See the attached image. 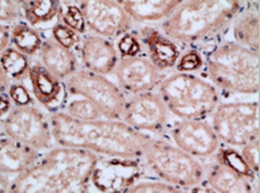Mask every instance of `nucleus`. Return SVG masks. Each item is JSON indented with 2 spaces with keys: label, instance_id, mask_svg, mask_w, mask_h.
<instances>
[{
  "label": "nucleus",
  "instance_id": "obj_24",
  "mask_svg": "<svg viewBox=\"0 0 260 193\" xmlns=\"http://www.w3.org/2000/svg\"><path fill=\"white\" fill-rule=\"evenodd\" d=\"M43 42L44 39L39 30L31 28L22 20L10 29V44L26 57H33L38 54L43 46Z\"/></svg>",
  "mask_w": 260,
  "mask_h": 193
},
{
  "label": "nucleus",
  "instance_id": "obj_15",
  "mask_svg": "<svg viewBox=\"0 0 260 193\" xmlns=\"http://www.w3.org/2000/svg\"><path fill=\"white\" fill-rule=\"evenodd\" d=\"M30 92L34 99L48 113L62 110L67 99V92L63 81L53 75L41 63H31L28 72Z\"/></svg>",
  "mask_w": 260,
  "mask_h": 193
},
{
  "label": "nucleus",
  "instance_id": "obj_39",
  "mask_svg": "<svg viewBox=\"0 0 260 193\" xmlns=\"http://www.w3.org/2000/svg\"><path fill=\"white\" fill-rule=\"evenodd\" d=\"M0 133H2V132H0Z\"/></svg>",
  "mask_w": 260,
  "mask_h": 193
},
{
  "label": "nucleus",
  "instance_id": "obj_2",
  "mask_svg": "<svg viewBox=\"0 0 260 193\" xmlns=\"http://www.w3.org/2000/svg\"><path fill=\"white\" fill-rule=\"evenodd\" d=\"M100 156L54 145L12 181L8 193H89Z\"/></svg>",
  "mask_w": 260,
  "mask_h": 193
},
{
  "label": "nucleus",
  "instance_id": "obj_5",
  "mask_svg": "<svg viewBox=\"0 0 260 193\" xmlns=\"http://www.w3.org/2000/svg\"><path fill=\"white\" fill-rule=\"evenodd\" d=\"M157 93L170 114L180 121L209 118L220 103L213 84L192 73L177 72L165 76Z\"/></svg>",
  "mask_w": 260,
  "mask_h": 193
},
{
  "label": "nucleus",
  "instance_id": "obj_12",
  "mask_svg": "<svg viewBox=\"0 0 260 193\" xmlns=\"http://www.w3.org/2000/svg\"><path fill=\"white\" fill-rule=\"evenodd\" d=\"M79 8L83 14L87 29L95 35L112 41L131 31L134 22L119 2H81Z\"/></svg>",
  "mask_w": 260,
  "mask_h": 193
},
{
  "label": "nucleus",
  "instance_id": "obj_33",
  "mask_svg": "<svg viewBox=\"0 0 260 193\" xmlns=\"http://www.w3.org/2000/svg\"><path fill=\"white\" fill-rule=\"evenodd\" d=\"M22 9L19 2L0 0V24H17L22 19Z\"/></svg>",
  "mask_w": 260,
  "mask_h": 193
},
{
  "label": "nucleus",
  "instance_id": "obj_1",
  "mask_svg": "<svg viewBox=\"0 0 260 193\" xmlns=\"http://www.w3.org/2000/svg\"><path fill=\"white\" fill-rule=\"evenodd\" d=\"M49 123L55 145L107 158L141 160L153 137L135 131L122 121H76L62 110L49 113Z\"/></svg>",
  "mask_w": 260,
  "mask_h": 193
},
{
  "label": "nucleus",
  "instance_id": "obj_22",
  "mask_svg": "<svg viewBox=\"0 0 260 193\" xmlns=\"http://www.w3.org/2000/svg\"><path fill=\"white\" fill-rule=\"evenodd\" d=\"M233 35L235 43L241 47L259 53V9L250 7L248 10H241L233 20Z\"/></svg>",
  "mask_w": 260,
  "mask_h": 193
},
{
  "label": "nucleus",
  "instance_id": "obj_16",
  "mask_svg": "<svg viewBox=\"0 0 260 193\" xmlns=\"http://www.w3.org/2000/svg\"><path fill=\"white\" fill-rule=\"evenodd\" d=\"M78 50L83 69L105 76L115 73L119 59L112 41L95 34H86L82 36Z\"/></svg>",
  "mask_w": 260,
  "mask_h": 193
},
{
  "label": "nucleus",
  "instance_id": "obj_18",
  "mask_svg": "<svg viewBox=\"0 0 260 193\" xmlns=\"http://www.w3.org/2000/svg\"><path fill=\"white\" fill-rule=\"evenodd\" d=\"M136 35L147 52L148 60L160 72L171 69L176 65L181 53L176 43L167 38L165 34L155 28L145 26L137 31Z\"/></svg>",
  "mask_w": 260,
  "mask_h": 193
},
{
  "label": "nucleus",
  "instance_id": "obj_20",
  "mask_svg": "<svg viewBox=\"0 0 260 193\" xmlns=\"http://www.w3.org/2000/svg\"><path fill=\"white\" fill-rule=\"evenodd\" d=\"M39 55L41 64L60 81L70 78L78 67L76 53L60 46L52 36L44 39Z\"/></svg>",
  "mask_w": 260,
  "mask_h": 193
},
{
  "label": "nucleus",
  "instance_id": "obj_14",
  "mask_svg": "<svg viewBox=\"0 0 260 193\" xmlns=\"http://www.w3.org/2000/svg\"><path fill=\"white\" fill-rule=\"evenodd\" d=\"M118 88L128 96L153 92L158 88L165 75L157 69L148 58L131 57L121 58L115 69Z\"/></svg>",
  "mask_w": 260,
  "mask_h": 193
},
{
  "label": "nucleus",
  "instance_id": "obj_35",
  "mask_svg": "<svg viewBox=\"0 0 260 193\" xmlns=\"http://www.w3.org/2000/svg\"><path fill=\"white\" fill-rule=\"evenodd\" d=\"M10 46V28L0 24V54Z\"/></svg>",
  "mask_w": 260,
  "mask_h": 193
},
{
  "label": "nucleus",
  "instance_id": "obj_28",
  "mask_svg": "<svg viewBox=\"0 0 260 193\" xmlns=\"http://www.w3.org/2000/svg\"><path fill=\"white\" fill-rule=\"evenodd\" d=\"M124 193H185L184 189L167 184L156 178H140Z\"/></svg>",
  "mask_w": 260,
  "mask_h": 193
},
{
  "label": "nucleus",
  "instance_id": "obj_10",
  "mask_svg": "<svg viewBox=\"0 0 260 193\" xmlns=\"http://www.w3.org/2000/svg\"><path fill=\"white\" fill-rule=\"evenodd\" d=\"M169 110L156 92L135 94L126 98L121 121L143 134H161L169 122Z\"/></svg>",
  "mask_w": 260,
  "mask_h": 193
},
{
  "label": "nucleus",
  "instance_id": "obj_38",
  "mask_svg": "<svg viewBox=\"0 0 260 193\" xmlns=\"http://www.w3.org/2000/svg\"><path fill=\"white\" fill-rule=\"evenodd\" d=\"M10 183H12V179L0 173V193H8Z\"/></svg>",
  "mask_w": 260,
  "mask_h": 193
},
{
  "label": "nucleus",
  "instance_id": "obj_9",
  "mask_svg": "<svg viewBox=\"0 0 260 193\" xmlns=\"http://www.w3.org/2000/svg\"><path fill=\"white\" fill-rule=\"evenodd\" d=\"M0 132L41 153L54 147L49 114L37 105L13 107L0 120Z\"/></svg>",
  "mask_w": 260,
  "mask_h": 193
},
{
  "label": "nucleus",
  "instance_id": "obj_34",
  "mask_svg": "<svg viewBox=\"0 0 260 193\" xmlns=\"http://www.w3.org/2000/svg\"><path fill=\"white\" fill-rule=\"evenodd\" d=\"M13 107H25L31 105L33 103V96L29 92V89L24 86V83H12L9 91H8Z\"/></svg>",
  "mask_w": 260,
  "mask_h": 193
},
{
  "label": "nucleus",
  "instance_id": "obj_25",
  "mask_svg": "<svg viewBox=\"0 0 260 193\" xmlns=\"http://www.w3.org/2000/svg\"><path fill=\"white\" fill-rule=\"evenodd\" d=\"M30 65L31 62L29 60V57L24 55L12 46L8 47L0 54V67L9 76L12 83H23L24 79L28 78Z\"/></svg>",
  "mask_w": 260,
  "mask_h": 193
},
{
  "label": "nucleus",
  "instance_id": "obj_8",
  "mask_svg": "<svg viewBox=\"0 0 260 193\" xmlns=\"http://www.w3.org/2000/svg\"><path fill=\"white\" fill-rule=\"evenodd\" d=\"M63 83L67 96L86 98L102 112L103 118L121 121L127 97L107 76L77 69Z\"/></svg>",
  "mask_w": 260,
  "mask_h": 193
},
{
  "label": "nucleus",
  "instance_id": "obj_30",
  "mask_svg": "<svg viewBox=\"0 0 260 193\" xmlns=\"http://www.w3.org/2000/svg\"><path fill=\"white\" fill-rule=\"evenodd\" d=\"M117 49L121 54V58H131L140 55L142 50V46L140 43L139 38H137L136 33L134 31H128L121 38H118Z\"/></svg>",
  "mask_w": 260,
  "mask_h": 193
},
{
  "label": "nucleus",
  "instance_id": "obj_32",
  "mask_svg": "<svg viewBox=\"0 0 260 193\" xmlns=\"http://www.w3.org/2000/svg\"><path fill=\"white\" fill-rule=\"evenodd\" d=\"M259 147L260 141L255 139L241 147L240 156L243 158L244 163L248 166V168L253 172L255 176L259 174Z\"/></svg>",
  "mask_w": 260,
  "mask_h": 193
},
{
  "label": "nucleus",
  "instance_id": "obj_23",
  "mask_svg": "<svg viewBox=\"0 0 260 193\" xmlns=\"http://www.w3.org/2000/svg\"><path fill=\"white\" fill-rule=\"evenodd\" d=\"M60 3L62 2L58 0H26L19 2V4L26 24L34 28L53 22L55 18H58Z\"/></svg>",
  "mask_w": 260,
  "mask_h": 193
},
{
  "label": "nucleus",
  "instance_id": "obj_21",
  "mask_svg": "<svg viewBox=\"0 0 260 193\" xmlns=\"http://www.w3.org/2000/svg\"><path fill=\"white\" fill-rule=\"evenodd\" d=\"M181 0H122L119 4L128 14L132 22L151 23L165 20L179 7Z\"/></svg>",
  "mask_w": 260,
  "mask_h": 193
},
{
  "label": "nucleus",
  "instance_id": "obj_11",
  "mask_svg": "<svg viewBox=\"0 0 260 193\" xmlns=\"http://www.w3.org/2000/svg\"><path fill=\"white\" fill-rule=\"evenodd\" d=\"M145 172L141 160L100 157L89 182V193H124Z\"/></svg>",
  "mask_w": 260,
  "mask_h": 193
},
{
  "label": "nucleus",
  "instance_id": "obj_27",
  "mask_svg": "<svg viewBox=\"0 0 260 193\" xmlns=\"http://www.w3.org/2000/svg\"><path fill=\"white\" fill-rule=\"evenodd\" d=\"M58 23L67 25L72 30L77 31L81 34L82 36L86 35L87 33V25L84 22L83 14L77 3L70 2H62L60 3L59 14H58Z\"/></svg>",
  "mask_w": 260,
  "mask_h": 193
},
{
  "label": "nucleus",
  "instance_id": "obj_13",
  "mask_svg": "<svg viewBox=\"0 0 260 193\" xmlns=\"http://www.w3.org/2000/svg\"><path fill=\"white\" fill-rule=\"evenodd\" d=\"M172 142L196 160H208L220 150L221 143L205 120L179 121L170 131Z\"/></svg>",
  "mask_w": 260,
  "mask_h": 193
},
{
  "label": "nucleus",
  "instance_id": "obj_31",
  "mask_svg": "<svg viewBox=\"0 0 260 193\" xmlns=\"http://www.w3.org/2000/svg\"><path fill=\"white\" fill-rule=\"evenodd\" d=\"M204 65L203 57L196 50H189L180 55L176 63V68L180 73H190L201 69Z\"/></svg>",
  "mask_w": 260,
  "mask_h": 193
},
{
  "label": "nucleus",
  "instance_id": "obj_4",
  "mask_svg": "<svg viewBox=\"0 0 260 193\" xmlns=\"http://www.w3.org/2000/svg\"><path fill=\"white\" fill-rule=\"evenodd\" d=\"M205 64L215 88L244 96L259 93V53L225 42L206 54Z\"/></svg>",
  "mask_w": 260,
  "mask_h": 193
},
{
  "label": "nucleus",
  "instance_id": "obj_6",
  "mask_svg": "<svg viewBox=\"0 0 260 193\" xmlns=\"http://www.w3.org/2000/svg\"><path fill=\"white\" fill-rule=\"evenodd\" d=\"M145 171L156 179L181 189H192L203 184L205 166L174 143L152 137L141 158Z\"/></svg>",
  "mask_w": 260,
  "mask_h": 193
},
{
  "label": "nucleus",
  "instance_id": "obj_7",
  "mask_svg": "<svg viewBox=\"0 0 260 193\" xmlns=\"http://www.w3.org/2000/svg\"><path fill=\"white\" fill-rule=\"evenodd\" d=\"M210 117V124L220 143L241 148L259 139V103L256 100L219 103Z\"/></svg>",
  "mask_w": 260,
  "mask_h": 193
},
{
  "label": "nucleus",
  "instance_id": "obj_36",
  "mask_svg": "<svg viewBox=\"0 0 260 193\" xmlns=\"http://www.w3.org/2000/svg\"><path fill=\"white\" fill-rule=\"evenodd\" d=\"M13 108L12 100H10L8 93L5 94H0V120L4 118L5 115L9 113V110Z\"/></svg>",
  "mask_w": 260,
  "mask_h": 193
},
{
  "label": "nucleus",
  "instance_id": "obj_19",
  "mask_svg": "<svg viewBox=\"0 0 260 193\" xmlns=\"http://www.w3.org/2000/svg\"><path fill=\"white\" fill-rule=\"evenodd\" d=\"M43 153L0 133V173L13 179L29 169Z\"/></svg>",
  "mask_w": 260,
  "mask_h": 193
},
{
  "label": "nucleus",
  "instance_id": "obj_17",
  "mask_svg": "<svg viewBox=\"0 0 260 193\" xmlns=\"http://www.w3.org/2000/svg\"><path fill=\"white\" fill-rule=\"evenodd\" d=\"M253 179L217 157L213 165L205 166V178L209 193H258L254 191Z\"/></svg>",
  "mask_w": 260,
  "mask_h": 193
},
{
  "label": "nucleus",
  "instance_id": "obj_29",
  "mask_svg": "<svg viewBox=\"0 0 260 193\" xmlns=\"http://www.w3.org/2000/svg\"><path fill=\"white\" fill-rule=\"evenodd\" d=\"M52 36L57 43L64 48L73 50L78 49L79 44H81L82 35L77 31L72 30L67 25L62 24V23H55L52 28Z\"/></svg>",
  "mask_w": 260,
  "mask_h": 193
},
{
  "label": "nucleus",
  "instance_id": "obj_3",
  "mask_svg": "<svg viewBox=\"0 0 260 193\" xmlns=\"http://www.w3.org/2000/svg\"><path fill=\"white\" fill-rule=\"evenodd\" d=\"M243 9V2L238 0L181 2L161 28L172 42L201 43L221 33Z\"/></svg>",
  "mask_w": 260,
  "mask_h": 193
},
{
  "label": "nucleus",
  "instance_id": "obj_37",
  "mask_svg": "<svg viewBox=\"0 0 260 193\" xmlns=\"http://www.w3.org/2000/svg\"><path fill=\"white\" fill-rule=\"evenodd\" d=\"M10 86H12V81H10L9 76L4 73L3 68L0 67V94L8 93Z\"/></svg>",
  "mask_w": 260,
  "mask_h": 193
},
{
  "label": "nucleus",
  "instance_id": "obj_26",
  "mask_svg": "<svg viewBox=\"0 0 260 193\" xmlns=\"http://www.w3.org/2000/svg\"><path fill=\"white\" fill-rule=\"evenodd\" d=\"M73 97L72 99H66L64 105L62 108V112L66 113L68 117L73 118L76 121L82 122H89V121H98L102 120L103 114L100 109L89 102L88 99L77 96Z\"/></svg>",
  "mask_w": 260,
  "mask_h": 193
}]
</instances>
